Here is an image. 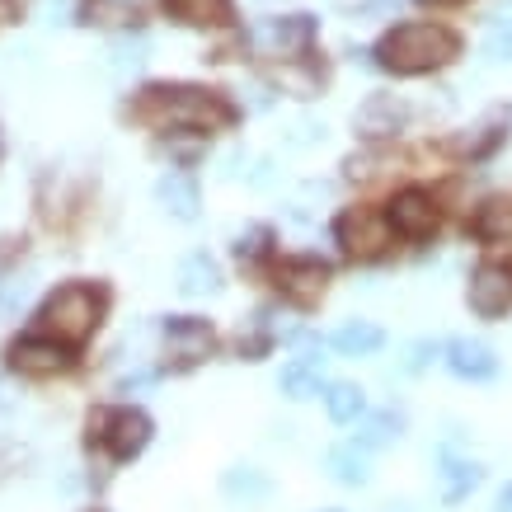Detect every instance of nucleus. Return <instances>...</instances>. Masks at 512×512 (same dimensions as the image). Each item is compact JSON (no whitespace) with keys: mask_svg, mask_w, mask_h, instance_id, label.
I'll return each mask as SVG.
<instances>
[{"mask_svg":"<svg viewBox=\"0 0 512 512\" xmlns=\"http://www.w3.org/2000/svg\"><path fill=\"white\" fill-rule=\"evenodd\" d=\"M461 52V38L447 29V24H400L390 29L376 47V57L386 71L395 76H423V71H437L447 66L451 57Z\"/></svg>","mask_w":512,"mask_h":512,"instance_id":"nucleus-1","label":"nucleus"},{"mask_svg":"<svg viewBox=\"0 0 512 512\" xmlns=\"http://www.w3.org/2000/svg\"><path fill=\"white\" fill-rule=\"evenodd\" d=\"M141 113L156 118V123L170 127H193V132H207V127H226L235 118L231 104L212 90H193V85H156L141 99Z\"/></svg>","mask_w":512,"mask_h":512,"instance_id":"nucleus-2","label":"nucleus"},{"mask_svg":"<svg viewBox=\"0 0 512 512\" xmlns=\"http://www.w3.org/2000/svg\"><path fill=\"white\" fill-rule=\"evenodd\" d=\"M99 315H104V292H99V287H85V282H71V287H62V292H52L43 301L38 329L76 348V343H85L94 334Z\"/></svg>","mask_w":512,"mask_h":512,"instance_id":"nucleus-3","label":"nucleus"},{"mask_svg":"<svg viewBox=\"0 0 512 512\" xmlns=\"http://www.w3.org/2000/svg\"><path fill=\"white\" fill-rule=\"evenodd\" d=\"M90 433L109 456L127 461V456H137V451L151 442V419H146L141 409H104V414L90 423Z\"/></svg>","mask_w":512,"mask_h":512,"instance_id":"nucleus-4","label":"nucleus"},{"mask_svg":"<svg viewBox=\"0 0 512 512\" xmlns=\"http://www.w3.org/2000/svg\"><path fill=\"white\" fill-rule=\"evenodd\" d=\"M470 311L480 320H498V315L512 311V264L503 259H489L470 273Z\"/></svg>","mask_w":512,"mask_h":512,"instance_id":"nucleus-5","label":"nucleus"},{"mask_svg":"<svg viewBox=\"0 0 512 512\" xmlns=\"http://www.w3.org/2000/svg\"><path fill=\"white\" fill-rule=\"evenodd\" d=\"M339 245H343V254H353V259H376V254H386L390 217H381V212H372V207L343 212L339 217Z\"/></svg>","mask_w":512,"mask_h":512,"instance_id":"nucleus-6","label":"nucleus"},{"mask_svg":"<svg viewBox=\"0 0 512 512\" xmlns=\"http://www.w3.org/2000/svg\"><path fill=\"white\" fill-rule=\"evenodd\" d=\"M10 367L24 376H57L71 367V343L52 339V334H29V339L10 343Z\"/></svg>","mask_w":512,"mask_h":512,"instance_id":"nucleus-7","label":"nucleus"},{"mask_svg":"<svg viewBox=\"0 0 512 512\" xmlns=\"http://www.w3.org/2000/svg\"><path fill=\"white\" fill-rule=\"evenodd\" d=\"M386 217H390V231L395 235L423 240V235L437 231V202H433V193H423V188H404L386 207Z\"/></svg>","mask_w":512,"mask_h":512,"instance_id":"nucleus-8","label":"nucleus"},{"mask_svg":"<svg viewBox=\"0 0 512 512\" xmlns=\"http://www.w3.org/2000/svg\"><path fill=\"white\" fill-rule=\"evenodd\" d=\"M325 282H329V268L320 259H282L278 264V287H282V296H292L296 306L320 301Z\"/></svg>","mask_w":512,"mask_h":512,"instance_id":"nucleus-9","label":"nucleus"},{"mask_svg":"<svg viewBox=\"0 0 512 512\" xmlns=\"http://www.w3.org/2000/svg\"><path fill=\"white\" fill-rule=\"evenodd\" d=\"M447 367L461 376V381H489V376L498 372V357H494V348L480 339H456V343H447Z\"/></svg>","mask_w":512,"mask_h":512,"instance_id":"nucleus-10","label":"nucleus"},{"mask_svg":"<svg viewBox=\"0 0 512 512\" xmlns=\"http://www.w3.org/2000/svg\"><path fill=\"white\" fill-rule=\"evenodd\" d=\"M165 339H170L174 357H184V362H198V357L212 353V325H207V320H193V315L165 320Z\"/></svg>","mask_w":512,"mask_h":512,"instance_id":"nucleus-11","label":"nucleus"},{"mask_svg":"<svg viewBox=\"0 0 512 512\" xmlns=\"http://www.w3.org/2000/svg\"><path fill=\"white\" fill-rule=\"evenodd\" d=\"M470 235H475V240H489V245L512 240V198L508 193H494V198H484L480 207H475V217H470Z\"/></svg>","mask_w":512,"mask_h":512,"instance_id":"nucleus-12","label":"nucleus"},{"mask_svg":"<svg viewBox=\"0 0 512 512\" xmlns=\"http://www.w3.org/2000/svg\"><path fill=\"white\" fill-rule=\"evenodd\" d=\"M278 386L287 400H311V395H320V386H325V367H320V357H296V362H287L278 376Z\"/></svg>","mask_w":512,"mask_h":512,"instance_id":"nucleus-13","label":"nucleus"},{"mask_svg":"<svg viewBox=\"0 0 512 512\" xmlns=\"http://www.w3.org/2000/svg\"><path fill=\"white\" fill-rule=\"evenodd\" d=\"M156 198L165 202V212H170V217H179V221H193V217H198V207H202L198 184H193L188 174H165V179L156 184Z\"/></svg>","mask_w":512,"mask_h":512,"instance_id":"nucleus-14","label":"nucleus"},{"mask_svg":"<svg viewBox=\"0 0 512 512\" xmlns=\"http://www.w3.org/2000/svg\"><path fill=\"white\" fill-rule=\"evenodd\" d=\"M165 10H170L179 24H198V29H217V24H231V0H165Z\"/></svg>","mask_w":512,"mask_h":512,"instance_id":"nucleus-15","label":"nucleus"},{"mask_svg":"<svg viewBox=\"0 0 512 512\" xmlns=\"http://www.w3.org/2000/svg\"><path fill=\"white\" fill-rule=\"evenodd\" d=\"M381 343H386V329L372 325V320H353V325L334 329V348L343 357H372Z\"/></svg>","mask_w":512,"mask_h":512,"instance_id":"nucleus-16","label":"nucleus"},{"mask_svg":"<svg viewBox=\"0 0 512 512\" xmlns=\"http://www.w3.org/2000/svg\"><path fill=\"white\" fill-rule=\"evenodd\" d=\"M325 409L334 423H357L367 414V395H362V386H353V381H334V386L325 390Z\"/></svg>","mask_w":512,"mask_h":512,"instance_id":"nucleus-17","label":"nucleus"},{"mask_svg":"<svg viewBox=\"0 0 512 512\" xmlns=\"http://www.w3.org/2000/svg\"><path fill=\"white\" fill-rule=\"evenodd\" d=\"M179 287H184L188 296H207L221 287V268L207 259V254H188L184 268H179Z\"/></svg>","mask_w":512,"mask_h":512,"instance_id":"nucleus-18","label":"nucleus"},{"mask_svg":"<svg viewBox=\"0 0 512 512\" xmlns=\"http://www.w3.org/2000/svg\"><path fill=\"white\" fill-rule=\"evenodd\" d=\"M484 480V470L475 466V461H447V470H442V494L451 498V503H461L466 494H475Z\"/></svg>","mask_w":512,"mask_h":512,"instance_id":"nucleus-19","label":"nucleus"},{"mask_svg":"<svg viewBox=\"0 0 512 512\" xmlns=\"http://www.w3.org/2000/svg\"><path fill=\"white\" fill-rule=\"evenodd\" d=\"M400 433H404V419L395 409H381V414H372V419L357 428V447H386V442H395Z\"/></svg>","mask_w":512,"mask_h":512,"instance_id":"nucleus-20","label":"nucleus"},{"mask_svg":"<svg viewBox=\"0 0 512 512\" xmlns=\"http://www.w3.org/2000/svg\"><path fill=\"white\" fill-rule=\"evenodd\" d=\"M329 470H334V480L339 484H367L372 480V466H367V456L353 447H339V451H329Z\"/></svg>","mask_w":512,"mask_h":512,"instance_id":"nucleus-21","label":"nucleus"},{"mask_svg":"<svg viewBox=\"0 0 512 512\" xmlns=\"http://www.w3.org/2000/svg\"><path fill=\"white\" fill-rule=\"evenodd\" d=\"M221 484H226V494L231 498H268V489H273L268 475H259L254 466H231Z\"/></svg>","mask_w":512,"mask_h":512,"instance_id":"nucleus-22","label":"nucleus"},{"mask_svg":"<svg viewBox=\"0 0 512 512\" xmlns=\"http://www.w3.org/2000/svg\"><path fill=\"white\" fill-rule=\"evenodd\" d=\"M484 57L489 62H512V19H498L494 29L484 33Z\"/></svg>","mask_w":512,"mask_h":512,"instance_id":"nucleus-23","label":"nucleus"},{"mask_svg":"<svg viewBox=\"0 0 512 512\" xmlns=\"http://www.w3.org/2000/svg\"><path fill=\"white\" fill-rule=\"evenodd\" d=\"M264 38L268 43H278V47H301L306 43V19H292V24H268Z\"/></svg>","mask_w":512,"mask_h":512,"instance_id":"nucleus-24","label":"nucleus"},{"mask_svg":"<svg viewBox=\"0 0 512 512\" xmlns=\"http://www.w3.org/2000/svg\"><path fill=\"white\" fill-rule=\"evenodd\" d=\"M113 62H118V66H141V62H146V43H141V38L118 43V47H113Z\"/></svg>","mask_w":512,"mask_h":512,"instance_id":"nucleus-25","label":"nucleus"},{"mask_svg":"<svg viewBox=\"0 0 512 512\" xmlns=\"http://www.w3.org/2000/svg\"><path fill=\"white\" fill-rule=\"evenodd\" d=\"M428 357H437L433 343H414V357H409V372H419V367L428 362Z\"/></svg>","mask_w":512,"mask_h":512,"instance_id":"nucleus-26","label":"nucleus"},{"mask_svg":"<svg viewBox=\"0 0 512 512\" xmlns=\"http://www.w3.org/2000/svg\"><path fill=\"white\" fill-rule=\"evenodd\" d=\"M494 512H512V484H503V494H498V508Z\"/></svg>","mask_w":512,"mask_h":512,"instance_id":"nucleus-27","label":"nucleus"},{"mask_svg":"<svg viewBox=\"0 0 512 512\" xmlns=\"http://www.w3.org/2000/svg\"><path fill=\"white\" fill-rule=\"evenodd\" d=\"M15 19V0H0V24H10Z\"/></svg>","mask_w":512,"mask_h":512,"instance_id":"nucleus-28","label":"nucleus"},{"mask_svg":"<svg viewBox=\"0 0 512 512\" xmlns=\"http://www.w3.org/2000/svg\"><path fill=\"white\" fill-rule=\"evenodd\" d=\"M423 5H456V0H423Z\"/></svg>","mask_w":512,"mask_h":512,"instance_id":"nucleus-29","label":"nucleus"}]
</instances>
